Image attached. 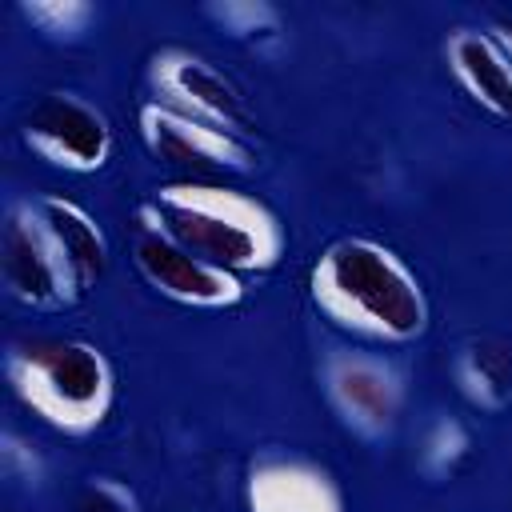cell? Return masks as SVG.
<instances>
[{
	"label": "cell",
	"instance_id": "cell-11",
	"mask_svg": "<svg viewBox=\"0 0 512 512\" xmlns=\"http://www.w3.org/2000/svg\"><path fill=\"white\" fill-rule=\"evenodd\" d=\"M444 60L464 96L496 120H512V60L480 28H456L444 44Z\"/></svg>",
	"mask_w": 512,
	"mask_h": 512
},
{
	"label": "cell",
	"instance_id": "cell-12",
	"mask_svg": "<svg viewBox=\"0 0 512 512\" xmlns=\"http://www.w3.org/2000/svg\"><path fill=\"white\" fill-rule=\"evenodd\" d=\"M460 396L480 412H504L512 404V348L500 340H468L452 360Z\"/></svg>",
	"mask_w": 512,
	"mask_h": 512
},
{
	"label": "cell",
	"instance_id": "cell-10",
	"mask_svg": "<svg viewBox=\"0 0 512 512\" xmlns=\"http://www.w3.org/2000/svg\"><path fill=\"white\" fill-rule=\"evenodd\" d=\"M244 508L248 512H348L344 488L332 476V468L288 448H264L248 460Z\"/></svg>",
	"mask_w": 512,
	"mask_h": 512
},
{
	"label": "cell",
	"instance_id": "cell-7",
	"mask_svg": "<svg viewBox=\"0 0 512 512\" xmlns=\"http://www.w3.org/2000/svg\"><path fill=\"white\" fill-rule=\"evenodd\" d=\"M148 92H152L148 100L172 112H184L192 120H204L212 128H224L236 136L248 132V108L236 84L192 48H180V44L156 48L148 56Z\"/></svg>",
	"mask_w": 512,
	"mask_h": 512
},
{
	"label": "cell",
	"instance_id": "cell-13",
	"mask_svg": "<svg viewBox=\"0 0 512 512\" xmlns=\"http://www.w3.org/2000/svg\"><path fill=\"white\" fill-rule=\"evenodd\" d=\"M472 460V432L452 420V416H440L424 440H420V472L428 480H456Z\"/></svg>",
	"mask_w": 512,
	"mask_h": 512
},
{
	"label": "cell",
	"instance_id": "cell-6",
	"mask_svg": "<svg viewBox=\"0 0 512 512\" xmlns=\"http://www.w3.org/2000/svg\"><path fill=\"white\" fill-rule=\"evenodd\" d=\"M20 140L48 168L92 176L112 160L116 136L108 116L76 92H44L20 120Z\"/></svg>",
	"mask_w": 512,
	"mask_h": 512
},
{
	"label": "cell",
	"instance_id": "cell-1",
	"mask_svg": "<svg viewBox=\"0 0 512 512\" xmlns=\"http://www.w3.org/2000/svg\"><path fill=\"white\" fill-rule=\"evenodd\" d=\"M108 268V236L68 196L12 200L0 228V276L8 296L32 312L72 308Z\"/></svg>",
	"mask_w": 512,
	"mask_h": 512
},
{
	"label": "cell",
	"instance_id": "cell-17",
	"mask_svg": "<svg viewBox=\"0 0 512 512\" xmlns=\"http://www.w3.org/2000/svg\"><path fill=\"white\" fill-rule=\"evenodd\" d=\"M484 32H488V36H492V44H496V48H500V52L512 60V16H496V20H492Z\"/></svg>",
	"mask_w": 512,
	"mask_h": 512
},
{
	"label": "cell",
	"instance_id": "cell-3",
	"mask_svg": "<svg viewBox=\"0 0 512 512\" xmlns=\"http://www.w3.org/2000/svg\"><path fill=\"white\" fill-rule=\"evenodd\" d=\"M136 224L164 232L240 280L272 272L288 244L280 216L260 196L200 176L152 188L136 204Z\"/></svg>",
	"mask_w": 512,
	"mask_h": 512
},
{
	"label": "cell",
	"instance_id": "cell-8",
	"mask_svg": "<svg viewBox=\"0 0 512 512\" xmlns=\"http://www.w3.org/2000/svg\"><path fill=\"white\" fill-rule=\"evenodd\" d=\"M132 264L152 292H160L164 300H172L180 308L224 312L244 300L240 276L200 260L196 252H188L184 244L168 240L164 232H156L148 224H136V232H132Z\"/></svg>",
	"mask_w": 512,
	"mask_h": 512
},
{
	"label": "cell",
	"instance_id": "cell-15",
	"mask_svg": "<svg viewBox=\"0 0 512 512\" xmlns=\"http://www.w3.org/2000/svg\"><path fill=\"white\" fill-rule=\"evenodd\" d=\"M212 20H220L232 36L240 40H260V36H276L280 32V12L264 0H224L208 8Z\"/></svg>",
	"mask_w": 512,
	"mask_h": 512
},
{
	"label": "cell",
	"instance_id": "cell-16",
	"mask_svg": "<svg viewBox=\"0 0 512 512\" xmlns=\"http://www.w3.org/2000/svg\"><path fill=\"white\" fill-rule=\"evenodd\" d=\"M72 512H136V492L116 476H92L76 492Z\"/></svg>",
	"mask_w": 512,
	"mask_h": 512
},
{
	"label": "cell",
	"instance_id": "cell-4",
	"mask_svg": "<svg viewBox=\"0 0 512 512\" xmlns=\"http://www.w3.org/2000/svg\"><path fill=\"white\" fill-rule=\"evenodd\" d=\"M4 376L24 412L60 436H92L116 404L112 360L80 336H24L4 352Z\"/></svg>",
	"mask_w": 512,
	"mask_h": 512
},
{
	"label": "cell",
	"instance_id": "cell-2",
	"mask_svg": "<svg viewBox=\"0 0 512 512\" xmlns=\"http://www.w3.org/2000/svg\"><path fill=\"white\" fill-rule=\"evenodd\" d=\"M312 308L340 332L376 348H404L428 332L420 276L372 236L332 240L308 268Z\"/></svg>",
	"mask_w": 512,
	"mask_h": 512
},
{
	"label": "cell",
	"instance_id": "cell-14",
	"mask_svg": "<svg viewBox=\"0 0 512 512\" xmlns=\"http://www.w3.org/2000/svg\"><path fill=\"white\" fill-rule=\"evenodd\" d=\"M20 16L56 40H76L96 20V4L88 0H20Z\"/></svg>",
	"mask_w": 512,
	"mask_h": 512
},
{
	"label": "cell",
	"instance_id": "cell-5",
	"mask_svg": "<svg viewBox=\"0 0 512 512\" xmlns=\"http://www.w3.org/2000/svg\"><path fill=\"white\" fill-rule=\"evenodd\" d=\"M320 388L336 420L360 440L388 436L404 412V372L380 352H328L320 364Z\"/></svg>",
	"mask_w": 512,
	"mask_h": 512
},
{
	"label": "cell",
	"instance_id": "cell-9",
	"mask_svg": "<svg viewBox=\"0 0 512 512\" xmlns=\"http://www.w3.org/2000/svg\"><path fill=\"white\" fill-rule=\"evenodd\" d=\"M136 132L144 140V148L172 164V168H188V172H248L256 164V152L244 136L212 128L204 120H192L184 112H172L156 100H144L136 112Z\"/></svg>",
	"mask_w": 512,
	"mask_h": 512
}]
</instances>
